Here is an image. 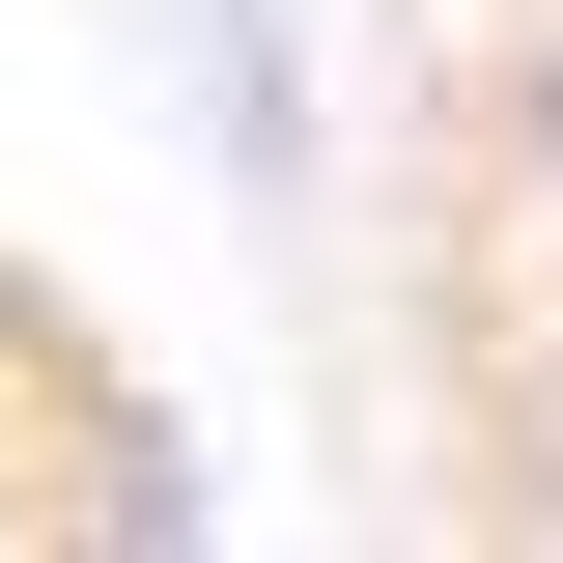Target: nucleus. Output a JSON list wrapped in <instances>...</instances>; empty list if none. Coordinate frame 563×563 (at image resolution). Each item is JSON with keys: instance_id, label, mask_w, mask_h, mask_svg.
Returning a JSON list of instances; mask_svg holds the SVG:
<instances>
[{"instance_id": "obj_1", "label": "nucleus", "mask_w": 563, "mask_h": 563, "mask_svg": "<svg viewBox=\"0 0 563 563\" xmlns=\"http://www.w3.org/2000/svg\"><path fill=\"white\" fill-rule=\"evenodd\" d=\"M507 198H536V254H563V0H507Z\"/></svg>"}, {"instance_id": "obj_2", "label": "nucleus", "mask_w": 563, "mask_h": 563, "mask_svg": "<svg viewBox=\"0 0 563 563\" xmlns=\"http://www.w3.org/2000/svg\"><path fill=\"white\" fill-rule=\"evenodd\" d=\"M507 536H563V395H507Z\"/></svg>"}]
</instances>
